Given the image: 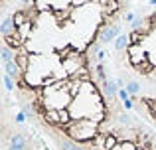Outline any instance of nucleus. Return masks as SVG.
<instances>
[{
	"label": "nucleus",
	"mask_w": 156,
	"mask_h": 150,
	"mask_svg": "<svg viewBox=\"0 0 156 150\" xmlns=\"http://www.w3.org/2000/svg\"><path fill=\"white\" fill-rule=\"evenodd\" d=\"M65 132H67L69 138H73V142H89V140H95L97 132V123L93 119H73L71 123L65 127Z\"/></svg>",
	"instance_id": "obj_1"
},
{
	"label": "nucleus",
	"mask_w": 156,
	"mask_h": 150,
	"mask_svg": "<svg viewBox=\"0 0 156 150\" xmlns=\"http://www.w3.org/2000/svg\"><path fill=\"white\" fill-rule=\"evenodd\" d=\"M126 54H129L130 63L136 65V67H142V63H144V65L148 63V51L142 47V44H130Z\"/></svg>",
	"instance_id": "obj_2"
},
{
	"label": "nucleus",
	"mask_w": 156,
	"mask_h": 150,
	"mask_svg": "<svg viewBox=\"0 0 156 150\" xmlns=\"http://www.w3.org/2000/svg\"><path fill=\"white\" fill-rule=\"evenodd\" d=\"M121 34L122 32H121V26H119V24H107L103 30H101L99 40H101V44H109V42H115Z\"/></svg>",
	"instance_id": "obj_3"
},
{
	"label": "nucleus",
	"mask_w": 156,
	"mask_h": 150,
	"mask_svg": "<svg viewBox=\"0 0 156 150\" xmlns=\"http://www.w3.org/2000/svg\"><path fill=\"white\" fill-rule=\"evenodd\" d=\"M4 71H6V75H10L12 79H16V81H18L20 77H22V73H24V69H22V67H20L16 61L4 63Z\"/></svg>",
	"instance_id": "obj_4"
},
{
	"label": "nucleus",
	"mask_w": 156,
	"mask_h": 150,
	"mask_svg": "<svg viewBox=\"0 0 156 150\" xmlns=\"http://www.w3.org/2000/svg\"><path fill=\"white\" fill-rule=\"evenodd\" d=\"M0 32H2V36H10L16 32V24H14V18L12 16H6V18L2 20V24H0Z\"/></svg>",
	"instance_id": "obj_5"
},
{
	"label": "nucleus",
	"mask_w": 156,
	"mask_h": 150,
	"mask_svg": "<svg viewBox=\"0 0 156 150\" xmlns=\"http://www.w3.org/2000/svg\"><path fill=\"white\" fill-rule=\"evenodd\" d=\"M103 91H105L107 97H119L121 87H119L117 81H105V83H103Z\"/></svg>",
	"instance_id": "obj_6"
},
{
	"label": "nucleus",
	"mask_w": 156,
	"mask_h": 150,
	"mask_svg": "<svg viewBox=\"0 0 156 150\" xmlns=\"http://www.w3.org/2000/svg\"><path fill=\"white\" fill-rule=\"evenodd\" d=\"M130 44H133V42H130V36L121 34L117 40H115V44H113V46H115V50H117V51H122V50H129V46H130Z\"/></svg>",
	"instance_id": "obj_7"
},
{
	"label": "nucleus",
	"mask_w": 156,
	"mask_h": 150,
	"mask_svg": "<svg viewBox=\"0 0 156 150\" xmlns=\"http://www.w3.org/2000/svg\"><path fill=\"white\" fill-rule=\"evenodd\" d=\"M0 58H2V63H10V61H16V51L8 46H2L0 47Z\"/></svg>",
	"instance_id": "obj_8"
},
{
	"label": "nucleus",
	"mask_w": 156,
	"mask_h": 150,
	"mask_svg": "<svg viewBox=\"0 0 156 150\" xmlns=\"http://www.w3.org/2000/svg\"><path fill=\"white\" fill-rule=\"evenodd\" d=\"M59 148L61 150H87V148L79 146L77 142H71V140H59Z\"/></svg>",
	"instance_id": "obj_9"
},
{
	"label": "nucleus",
	"mask_w": 156,
	"mask_h": 150,
	"mask_svg": "<svg viewBox=\"0 0 156 150\" xmlns=\"http://www.w3.org/2000/svg\"><path fill=\"white\" fill-rule=\"evenodd\" d=\"M32 28H34V26H32V20H28L26 24H22V26L18 28V34L22 36L24 40H28V38H30V32H32Z\"/></svg>",
	"instance_id": "obj_10"
},
{
	"label": "nucleus",
	"mask_w": 156,
	"mask_h": 150,
	"mask_svg": "<svg viewBox=\"0 0 156 150\" xmlns=\"http://www.w3.org/2000/svg\"><path fill=\"white\" fill-rule=\"evenodd\" d=\"M10 146H18V148H26V140L22 134H14L10 138Z\"/></svg>",
	"instance_id": "obj_11"
},
{
	"label": "nucleus",
	"mask_w": 156,
	"mask_h": 150,
	"mask_svg": "<svg viewBox=\"0 0 156 150\" xmlns=\"http://www.w3.org/2000/svg\"><path fill=\"white\" fill-rule=\"evenodd\" d=\"M125 89H126V91H129V95H136V93L140 91V85H138L136 81H129Z\"/></svg>",
	"instance_id": "obj_12"
},
{
	"label": "nucleus",
	"mask_w": 156,
	"mask_h": 150,
	"mask_svg": "<svg viewBox=\"0 0 156 150\" xmlns=\"http://www.w3.org/2000/svg\"><path fill=\"white\" fill-rule=\"evenodd\" d=\"M16 79H12L10 75H4V87H6V91H14L16 89Z\"/></svg>",
	"instance_id": "obj_13"
},
{
	"label": "nucleus",
	"mask_w": 156,
	"mask_h": 150,
	"mask_svg": "<svg viewBox=\"0 0 156 150\" xmlns=\"http://www.w3.org/2000/svg\"><path fill=\"white\" fill-rule=\"evenodd\" d=\"M119 99H121L122 103H125V101H129V99H130L129 91H126V89H121V91H119Z\"/></svg>",
	"instance_id": "obj_14"
},
{
	"label": "nucleus",
	"mask_w": 156,
	"mask_h": 150,
	"mask_svg": "<svg viewBox=\"0 0 156 150\" xmlns=\"http://www.w3.org/2000/svg\"><path fill=\"white\" fill-rule=\"evenodd\" d=\"M122 20H125V22H130V24H133L136 18H134V14H133V12H126V14H122Z\"/></svg>",
	"instance_id": "obj_15"
},
{
	"label": "nucleus",
	"mask_w": 156,
	"mask_h": 150,
	"mask_svg": "<svg viewBox=\"0 0 156 150\" xmlns=\"http://www.w3.org/2000/svg\"><path fill=\"white\" fill-rule=\"evenodd\" d=\"M22 113H26V117H32V115H34V109H32V105H24V107H22Z\"/></svg>",
	"instance_id": "obj_16"
},
{
	"label": "nucleus",
	"mask_w": 156,
	"mask_h": 150,
	"mask_svg": "<svg viewBox=\"0 0 156 150\" xmlns=\"http://www.w3.org/2000/svg\"><path fill=\"white\" fill-rule=\"evenodd\" d=\"M119 120H121L122 124H130V117L126 115V113H122V115H119Z\"/></svg>",
	"instance_id": "obj_17"
},
{
	"label": "nucleus",
	"mask_w": 156,
	"mask_h": 150,
	"mask_svg": "<svg viewBox=\"0 0 156 150\" xmlns=\"http://www.w3.org/2000/svg\"><path fill=\"white\" fill-rule=\"evenodd\" d=\"M24 120H26V113H18V115H16V123L22 124Z\"/></svg>",
	"instance_id": "obj_18"
},
{
	"label": "nucleus",
	"mask_w": 156,
	"mask_h": 150,
	"mask_svg": "<svg viewBox=\"0 0 156 150\" xmlns=\"http://www.w3.org/2000/svg\"><path fill=\"white\" fill-rule=\"evenodd\" d=\"M122 107L126 109V111H129V109H133V99H129V101H125V103H122Z\"/></svg>",
	"instance_id": "obj_19"
},
{
	"label": "nucleus",
	"mask_w": 156,
	"mask_h": 150,
	"mask_svg": "<svg viewBox=\"0 0 156 150\" xmlns=\"http://www.w3.org/2000/svg\"><path fill=\"white\" fill-rule=\"evenodd\" d=\"M73 4H79V6H83V4H87V2H91V0H71Z\"/></svg>",
	"instance_id": "obj_20"
},
{
	"label": "nucleus",
	"mask_w": 156,
	"mask_h": 150,
	"mask_svg": "<svg viewBox=\"0 0 156 150\" xmlns=\"http://www.w3.org/2000/svg\"><path fill=\"white\" fill-rule=\"evenodd\" d=\"M105 54H107V51H103V50H101L99 54H97V59H99V61H103V59H105Z\"/></svg>",
	"instance_id": "obj_21"
},
{
	"label": "nucleus",
	"mask_w": 156,
	"mask_h": 150,
	"mask_svg": "<svg viewBox=\"0 0 156 150\" xmlns=\"http://www.w3.org/2000/svg\"><path fill=\"white\" fill-rule=\"evenodd\" d=\"M8 150H24V148H18V146H8Z\"/></svg>",
	"instance_id": "obj_22"
},
{
	"label": "nucleus",
	"mask_w": 156,
	"mask_h": 150,
	"mask_svg": "<svg viewBox=\"0 0 156 150\" xmlns=\"http://www.w3.org/2000/svg\"><path fill=\"white\" fill-rule=\"evenodd\" d=\"M150 4H152V6H156V0H150Z\"/></svg>",
	"instance_id": "obj_23"
}]
</instances>
